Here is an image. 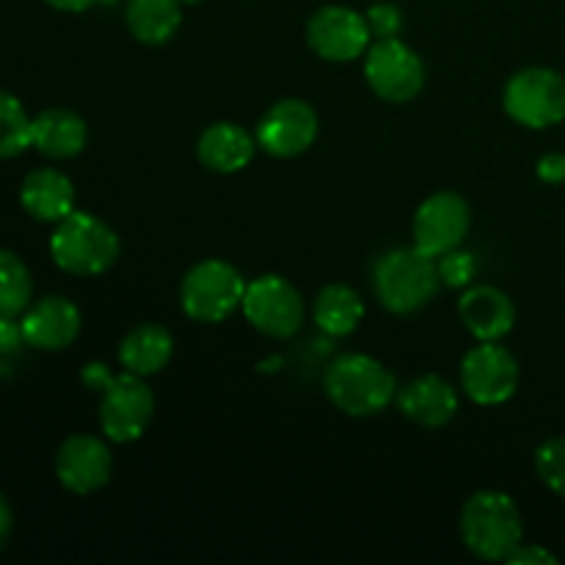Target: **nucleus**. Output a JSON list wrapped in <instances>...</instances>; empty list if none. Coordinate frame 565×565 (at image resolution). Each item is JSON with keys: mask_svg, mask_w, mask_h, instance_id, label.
Instances as JSON below:
<instances>
[{"mask_svg": "<svg viewBox=\"0 0 565 565\" xmlns=\"http://www.w3.org/2000/svg\"><path fill=\"white\" fill-rule=\"evenodd\" d=\"M88 127L70 108H47L33 116V149L50 160H70L86 149Z\"/></svg>", "mask_w": 565, "mask_h": 565, "instance_id": "aec40b11", "label": "nucleus"}, {"mask_svg": "<svg viewBox=\"0 0 565 565\" xmlns=\"http://www.w3.org/2000/svg\"><path fill=\"white\" fill-rule=\"evenodd\" d=\"M246 296V279L226 259H202L180 285L182 312L196 323H224Z\"/></svg>", "mask_w": 565, "mask_h": 565, "instance_id": "39448f33", "label": "nucleus"}, {"mask_svg": "<svg viewBox=\"0 0 565 565\" xmlns=\"http://www.w3.org/2000/svg\"><path fill=\"white\" fill-rule=\"evenodd\" d=\"M326 395L351 417H375L395 401V375L373 356L345 353L326 370Z\"/></svg>", "mask_w": 565, "mask_h": 565, "instance_id": "7ed1b4c3", "label": "nucleus"}, {"mask_svg": "<svg viewBox=\"0 0 565 565\" xmlns=\"http://www.w3.org/2000/svg\"><path fill=\"white\" fill-rule=\"evenodd\" d=\"M475 274H478V263H475V254L469 252H452L441 254L439 257V276L445 285L450 287H469L472 285Z\"/></svg>", "mask_w": 565, "mask_h": 565, "instance_id": "bb28decb", "label": "nucleus"}, {"mask_svg": "<svg viewBox=\"0 0 565 565\" xmlns=\"http://www.w3.org/2000/svg\"><path fill=\"white\" fill-rule=\"evenodd\" d=\"M439 281L436 257L419 252L417 246L386 252L373 270L375 296L392 315H412L423 309L436 296Z\"/></svg>", "mask_w": 565, "mask_h": 565, "instance_id": "f03ea898", "label": "nucleus"}, {"mask_svg": "<svg viewBox=\"0 0 565 565\" xmlns=\"http://www.w3.org/2000/svg\"><path fill=\"white\" fill-rule=\"evenodd\" d=\"M318 329L329 337H348L364 318V301L353 287L329 285L318 292L312 307Z\"/></svg>", "mask_w": 565, "mask_h": 565, "instance_id": "5701e85b", "label": "nucleus"}, {"mask_svg": "<svg viewBox=\"0 0 565 565\" xmlns=\"http://www.w3.org/2000/svg\"><path fill=\"white\" fill-rule=\"evenodd\" d=\"M182 3H202V0H182Z\"/></svg>", "mask_w": 565, "mask_h": 565, "instance_id": "c9c22d12", "label": "nucleus"}, {"mask_svg": "<svg viewBox=\"0 0 565 565\" xmlns=\"http://www.w3.org/2000/svg\"><path fill=\"white\" fill-rule=\"evenodd\" d=\"M364 77L375 97L386 103H412L425 88V64L397 36L375 39L364 53Z\"/></svg>", "mask_w": 565, "mask_h": 565, "instance_id": "0eeeda50", "label": "nucleus"}, {"mask_svg": "<svg viewBox=\"0 0 565 565\" xmlns=\"http://www.w3.org/2000/svg\"><path fill=\"white\" fill-rule=\"evenodd\" d=\"M472 226V210L456 191H439L425 199L414 213V246L430 257L452 252Z\"/></svg>", "mask_w": 565, "mask_h": 565, "instance_id": "f8f14e48", "label": "nucleus"}, {"mask_svg": "<svg viewBox=\"0 0 565 565\" xmlns=\"http://www.w3.org/2000/svg\"><path fill=\"white\" fill-rule=\"evenodd\" d=\"M535 472L544 480L546 489H552L565 500V436L546 439L535 450Z\"/></svg>", "mask_w": 565, "mask_h": 565, "instance_id": "a878e982", "label": "nucleus"}, {"mask_svg": "<svg viewBox=\"0 0 565 565\" xmlns=\"http://www.w3.org/2000/svg\"><path fill=\"white\" fill-rule=\"evenodd\" d=\"M114 379H116V375H110L108 367H105L103 362H88L86 367H83V373H81L83 384H86L88 390H97V392H103L105 386H108Z\"/></svg>", "mask_w": 565, "mask_h": 565, "instance_id": "2f4dec72", "label": "nucleus"}, {"mask_svg": "<svg viewBox=\"0 0 565 565\" xmlns=\"http://www.w3.org/2000/svg\"><path fill=\"white\" fill-rule=\"evenodd\" d=\"M50 257L64 274L99 276L119 259V237L97 215L72 210L50 235Z\"/></svg>", "mask_w": 565, "mask_h": 565, "instance_id": "20e7f679", "label": "nucleus"}, {"mask_svg": "<svg viewBox=\"0 0 565 565\" xmlns=\"http://www.w3.org/2000/svg\"><path fill=\"white\" fill-rule=\"evenodd\" d=\"M257 138L248 136L235 121H215L204 127V132L196 141V158L204 169L215 174H235L246 169L257 152Z\"/></svg>", "mask_w": 565, "mask_h": 565, "instance_id": "a211bd4d", "label": "nucleus"}, {"mask_svg": "<svg viewBox=\"0 0 565 565\" xmlns=\"http://www.w3.org/2000/svg\"><path fill=\"white\" fill-rule=\"evenodd\" d=\"M20 204L31 218L58 224L75 210V185L58 169H33L20 185Z\"/></svg>", "mask_w": 565, "mask_h": 565, "instance_id": "6ab92c4d", "label": "nucleus"}, {"mask_svg": "<svg viewBox=\"0 0 565 565\" xmlns=\"http://www.w3.org/2000/svg\"><path fill=\"white\" fill-rule=\"evenodd\" d=\"M25 345V334L17 318H0V353H17Z\"/></svg>", "mask_w": 565, "mask_h": 565, "instance_id": "c756f323", "label": "nucleus"}, {"mask_svg": "<svg viewBox=\"0 0 565 565\" xmlns=\"http://www.w3.org/2000/svg\"><path fill=\"white\" fill-rule=\"evenodd\" d=\"M33 147V119L20 97L0 88V160H11Z\"/></svg>", "mask_w": 565, "mask_h": 565, "instance_id": "393cba45", "label": "nucleus"}, {"mask_svg": "<svg viewBox=\"0 0 565 565\" xmlns=\"http://www.w3.org/2000/svg\"><path fill=\"white\" fill-rule=\"evenodd\" d=\"M461 390L478 406H502L519 390L516 356L497 342H480L461 362Z\"/></svg>", "mask_w": 565, "mask_h": 565, "instance_id": "9d476101", "label": "nucleus"}, {"mask_svg": "<svg viewBox=\"0 0 565 565\" xmlns=\"http://www.w3.org/2000/svg\"><path fill=\"white\" fill-rule=\"evenodd\" d=\"M154 417V395L141 375L121 373L103 390L99 428L114 445H130L147 434Z\"/></svg>", "mask_w": 565, "mask_h": 565, "instance_id": "1a4fd4ad", "label": "nucleus"}, {"mask_svg": "<svg viewBox=\"0 0 565 565\" xmlns=\"http://www.w3.org/2000/svg\"><path fill=\"white\" fill-rule=\"evenodd\" d=\"M539 177L550 185H557V182H565V154L561 152H550L539 160Z\"/></svg>", "mask_w": 565, "mask_h": 565, "instance_id": "7c9ffc66", "label": "nucleus"}, {"mask_svg": "<svg viewBox=\"0 0 565 565\" xmlns=\"http://www.w3.org/2000/svg\"><path fill=\"white\" fill-rule=\"evenodd\" d=\"M318 138V114L303 99H279L257 125V143L270 158H298Z\"/></svg>", "mask_w": 565, "mask_h": 565, "instance_id": "4468645a", "label": "nucleus"}, {"mask_svg": "<svg viewBox=\"0 0 565 565\" xmlns=\"http://www.w3.org/2000/svg\"><path fill=\"white\" fill-rule=\"evenodd\" d=\"M367 25L375 39H392L403 31V11L395 3H375L367 9Z\"/></svg>", "mask_w": 565, "mask_h": 565, "instance_id": "cd10ccee", "label": "nucleus"}, {"mask_svg": "<svg viewBox=\"0 0 565 565\" xmlns=\"http://www.w3.org/2000/svg\"><path fill=\"white\" fill-rule=\"evenodd\" d=\"M397 408L419 428H441L456 417L458 392L439 375H419L397 392Z\"/></svg>", "mask_w": 565, "mask_h": 565, "instance_id": "f3484780", "label": "nucleus"}, {"mask_svg": "<svg viewBox=\"0 0 565 565\" xmlns=\"http://www.w3.org/2000/svg\"><path fill=\"white\" fill-rule=\"evenodd\" d=\"M241 309L259 334L274 340H290L303 326V298L285 276L265 274L246 285Z\"/></svg>", "mask_w": 565, "mask_h": 565, "instance_id": "6e6552de", "label": "nucleus"}, {"mask_svg": "<svg viewBox=\"0 0 565 565\" xmlns=\"http://www.w3.org/2000/svg\"><path fill=\"white\" fill-rule=\"evenodd\" d=\"M508 116L530 130L561 125L565 119V77L550 66L519 70L505 86Z\"/></svg>", "mask_w": 565, "mask_h": 565, "instance_id": "423d86ee", "label": "nucleus"}, {"mask_svg": "<svg viewBox=\"0 0 565 565\" xmlns=\"http://www.w3.org/2000/svg\"><path fill=\"white\" fill-rule=\"evenodd\" d=\"M458 530L467 550L480 561H508L524 539L522 513L502 491H478L469 497Z\"/></svg>", "mask_w": 565, "mask_h": 565, "instance_id": "f257e3e1", "label": "nucleus"}, {"mask_svg": "<svg viewBox=\"0 0 565 565\" xmlns=\"http://www.w3.org/2000/svg\"><path fill=\"white\" fill-rule=\"evenodd\" d=\"M33 301V276L20 254L0 248V318H20Z\"/></svg>", "mask_w": 565, "mask_h": 565, "instance_id": "b1692460", "label": "nucleus"}, {"mask_svg": "<svg viewBox=\"0 0 565 565\" xmlns=\"http://www.w3.org/2000/svg\"><path fill=\"white\" fill-rule=\"evenodd\" d=\"M276 364H281V359H279V356L270 359V362H265V364H259V370H268V373H274Z\"/></svg>", "mask_w": 565, "mask_h": 565, "instance_id": "f704fd0d", "label": "nucleus"}, {"mask_svg": "<svg viewBox=\"0 0 565 565\" xmlns=\"http://www.w3.org/2000/svg\"><path fill=\"white\" fill-rule=\"evenodd\" d=\"M174 356V337L160 323H141L121 340L119 364L132 375L160 373Z\"/></svg>", "mask_w": 565, "mask_h": 565, "instance_id": "412c9836", "label": "nucleus"}, {"mask_svg": "<svg viewBox=\"0 0 565 565\" xmlns=\"http://www.w3.org/2000/svg\"><path fill=\"white\" fill-rule=\"evenodd\" d=\"M505 563H513V565H555L557 557L552 555L550 550H544V546H539V544H519L516 550L508 555Z\"/></svg>", "mask_w": 565, "mask_h": 565, "instance_id": "c85d7f7f", "label": "nucleus"}, {"mask_svg": "<svg viewBox=\"0 0 565 565\" xmlns=\"http://www.w3.org/2000/svg\"><path fill=\"white\" fill-rule=\"evenodd\" d=\"M307 44L315 55L334 64L359 58L373 44L367 17L348 6H323L307 22Z\"/></svg>", "mask_w": 565, "mask_h": 565, "instance_id": "9b49d317", "label": "nucleus"}, {"mask_svg": "<svg viewBox=\"0 0 565 565\" xmlns=\"http://www.w3.org/2000/svg\"><path fill=\"white\" fill-rule=\"evenodd\" d=\"M463 326L478 342H500L516 323V307L494 285H472L458 301Z\"/></svg>", "mask_w": 565, "mask_h": 565, "instance_id": "dca6fc26", "label": "nucleus"}, {"mask_svg": "<svg viewBox=\"0 0 565 565\" xmlns=\"http://www.w3.org/2000/svg\"><path fill=\"white\" fill-rule=\"evenodd\" d=\"M182 0H127L125 22L141 44H166L182 22Z\"/></svg>", "mask_w": 565, "mask_h": 565, "instance_id": "4be33fe9", "label": "nucleus"}, {"mask_svg": "<svg viewBox=\"0 0 565 565\" xmlns=\"http://www.w3.org/2000/svg\"><path fill=\"white\" fill-rule=\"evenodd\" d=\"M11 530H14V511H11L9 500H6V494L0 491V552L9 544Z\"/></svg>", "mask_w": 565, "mask_h": 565, "instance_id": "473e14b6", "label": "nucleus"}, {"mask_svg": "<svg viewBox=\"0 0 565 565\" xmlns=\"http://www.w3.org/2000/svg\"><path fill=\"white\" fill-rule=\"evenodd\" d=\"M25 345L36 351H64L81 334V309L64 296H44L20 315Z\"/></svg>", "mask_w": 565, "mask_h": 565, "instance_id": "2eb2a0df", "label": "nucleus"}, {"mask_svg": "<svg viewBox=\"0 0 565 565\" xmlns=\"http://www.w3.org/2000/svg\"><path fill=\"white\" fill-rule=\"evenodd\" d=\"M47 6H53L55 11H66V14H81V11L92 9L97 3H116V0H44Z\"/></svg>", "mask_w": 565, "mask_h": 565, "instance_id": "72a5a7b5", "label": "nucleus"}, {"mask_svg": "<svg viewBox=\"0 0 565 565\" xmlns=\"http://www.w3.org/2000/svg\"><path fill=\"white\" fill-rule=\"evenodd\" d=\"M114 475V452L108 441L92 434H75L64 439L55 452V478L72 494H94L105 489Z\"/></svg>", "mask_w": 565, "mask_h": 565, "instance_id": "ddd939ff", "label": "nucleus"}]
</instances>
